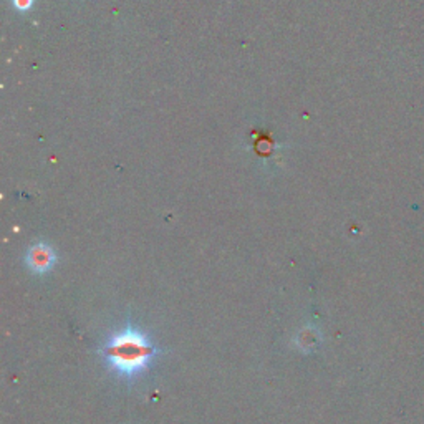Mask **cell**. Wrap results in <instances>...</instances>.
Instances as JSON below:
<instances>
[{
	"label": "cell",
	"instance_id": "3",
	"mask_svg": "<svg viewBox=\"0 0 424 424\" xmlns=\"http://www.w3.org/2000/svg\"><path fill=\"white\" fill-rule=\"evenodd\" d=\"M15 3L19 6L20 8H27L30 6V0H15Z\"/></svg>",
	"mask_w": 424,
	"mask_h": 424
},
{
	"label": "cell",
	"instance_id": "2",
	"mask_svg": "<svg viewBox=\"0 0 424 424\" xmlns=\"http://www.w3.org/2000/svg\"><path fill=\"white\" fill-rule=\"evenodd\" d=\"M53 264V254L48 247L37 246L30 250L29 254V265L37 272H43Z\"/></svg>",
	"mask_w": 424,
	"mask_h": 424
},
{
	"label": "cell",
	"instance_id": "1",
	"mask_svg": "<svg viewBox=\"0 0 424 424\" xmlns=\"http://www.w3.org/2000/svg\"><path fill=\"white\" fill-rule=\"evenodd\" d=\"M153 355V348L144 338L136 332L128 330L125 335L113 340L108 346L113 367H116L123 373H136L148 363Z\"/></svg>",
	"mask_w": 424,
	"mask_h": 424
}]
</instances>
